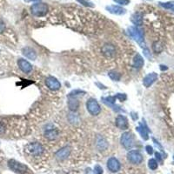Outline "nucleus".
I'll return each instance as SVG.
<instances>
[{"label": "nucleus", "instance_id": "nucleus-1", "mask_svg": "<svg viewBox=\"0 0 174 174\" xmlns=\"http://www.w3.org/2000/svg\"><path fill=\"white\" fill-rule=\"evenodd\" d=\"M25 151L31 157L39 158V157H41L44 154V146L40 143L33 142V143H30V144L26 145Z\"/></svg>", "mask_w": 174, "mask_h": 174}, {"label": "nucleus", "instance_id": "nucleus-2", "mask_svg": "<svg viewBox=\"0 0 174 174\" xmlns=\"http://www.w3.org/2000/svg\"><path fill=\"white\" fill-rule=\"evenodd\" d=\"M86 108L87 111H89L93 116H97L101 112V108L100 106L96 99L94 98H90L86 102Z\"/></svg>", "mask_w": 174, "mask_h": 174}, {"label": "nucleus", "instance_id": "nucleus-3", "mask_svg": "<svg viewBox=\"0 0 174 174\" xmlns=\"http://www.w3.org/2000/svg\"><path fill=\"white\" fill-rule=\"evenodd\" d=\"M8 165L10 169L13 170L16 172H19L20 174H27L29 170L27 168V166H25L24 164H21L19 162L16 161V160H11L8 162Z\"/></svg>", "mask_w": 174, "mask_h": 174}, {"label": "nucleus", "instance_id": "nucleus-4", "mask_svg": "<svg viewBox=\"0 0 174 174\" xmlns=\"http://www.w3.org/2000/svg\"><path fill=\"white\" fill-rule=\"evenodd\" d=\"M101 52L103 56L106 58H113L116 56V47L111 44H106L105 45H103L101 48Z\"/></svg>", "mask_w": 174, "mask_h": 174}, {"label": "nucleus", "instance_id": "nucleus-5", "mask_svg": "<svg viewBox=\"0 0 174 174\" xmlns=\"http://www.w3.org/2000/svg\"><path fill=\"white\" fill-rule=\"evenodd\" d=\"M121 144L122 145L127 149L130 150V148L134 145V140H133V136L130 132H125L121 136Z\"/></svg>", "mask_w": 174, "mask_h": 174}, {"label": "nucleus", "instance_id": "nucleus-6", "mask_svg": "<svg viewBox=\"0 0 174 174\" xmlns=\"http://www.w3.org/2000/svg\"><path fill=\"white\" fill-rule=\"evenodd\" d=\"M129 162L133 164H139L143 162V156L138 151H130L127 154Z\"/></svg>", "mask_w": 174, "mask_h": 174}, {"label": "nucleus", "instance_id": "nucleus-7", "mask_svg": "<svg viewBox=\"0 0 174 174\" xmlns=\"http://www.w3.org/2000/svg\"><path fill=\"white\" fill-rule=\"evenodd\" d=\"M47 10L48 7L47 5L44 4H36V5H32L31 7V12L32 14L37 16V17H42L47 13Z\"/></svg>", "mask_w": 174, "mask_h": 174}, {"label": "nucleus", "instance_id": "nucleus-8", "mask_svg": "<svg viewBox=\"0 0 174 174\" xmlns=\"http://www.w3.org/2000/svg\"><path fill=\"white\" fill-rule=\"evenodd\" d=\"M45 85L52 91H58L61 87V84L57 78L53 77H49L45 79Z\"/></svg>", "mask_w": 174, "mask_h": 174}, {"label": "nucleus", "instance_id": "nucleus-9", "mask_svg": "<svg viewBox=\"0 0 174 174\" xmlns=\"http://www.w3.org/2000/svg\"><path fill=\"white\" fill-rule=\"evenodd\" d=\"M107 168L111 172H117L120 170L121 164L116 158H111L107 161Z\"/></svg>", "mask_w": 174, "mask_h": 174}, {"label": "nucleus", "instance_id": "nucleus-10", "mask_svg": "<svg viewBox=\"0 0 174 174\" xmlns=\"http://www.w3.org/2000/svg\"><path fill=\"white\" fill-rule=\"evenodd\" d=\"M18 64H19V69L24 73H30L32 71V65L26 61L25 59L23 58H19V61H18Z\"/></svg>", "mask_w": 174, "mask_h": 174}, {"label": "nucleus", "instance_id": "nucleus-11", "mask_svg": "<svg viewBox=\"0 0 174 174\" xmlns=\"http://www.w3.org/2000/svg\"><path fill=\"white\" fill-rule=\"evenodd\" d=\"M130 36L135 39L138 43L141 44L144 41V36H143V32L140 30L135 28V27H131L130 29Z\"/></svg>", "mask_w": 174, "mask_h": 174}, {"label": "nucleus", "instance_id": "nucleus-12", "mask_svg": "<svg viewBox=\"0 0 174 174\" xmlns=\"http://www.w3.org/2000/svg\"><path fill=\"white\" fill-rule=\"evenodd\" d=\"M116 126L121 130L128 129V121L126 117L123 115H118L116 118Z\"/></svg>", "mask_w": 174, "mask_h": 174}, {"label": "nucleus", "instance_id": "nucleus-13", "mask_svg": "<svg viewBox=\"0 0 174 174\" xmlns=\"http://www.w3.org/2000/svg\"><path fill=\"white\" fill-rule=\"evenodd\" d=\"M58 130L57 129L53 128V126H50L47 128V130L44 132V137L48 139V140H54L58 138Z\"/></svg>", "mask_w": 174, "mask_h": 174}, {"label": "nucleus", "instance_id": "nucleus-14", "mask_svg": "<svg viewBox=\"0 0 174 174\" xmlns=\"http://www.w3.org/2000/svg\"><path fill=\"white\" fill-rule=\"evenodd\" d=\"M158 78V75L156 73H150L148 74L146 77L144 78V81H143V84L145 87H150L153 83L157 80Z\"/></svg>", "mask_w": 174, "mask_h": 174}, {"label": "nucleus", "instance_id": "nucleus-15", "mask_svg": "<svg viewBox=\"0 0 174 174\" xmlns=\"http://www.w3.org/2000/svg\"><path fill=\"white\" fill-rule=\"evenodd\" d=\"M70 153H71V149L66 146V147H64L61 150L58 151V152L56 153V157H57L58 160H65V159H67Z\"/></svg>", "mask_w": 174, "mask_h": 174}, {"label": "nucleus", "instance_id": "nucleus-16", "mask_svg": "<svg viewBox=\"0 0 174 174\" xmlns=\"http://www.w3.org/2000/svg\"><path fill=\"white\" fill-rule=\"evenodd\" d=\"M79 105H80L79 101L77 100V98H75L74 97H70L69 100H68V107H69L70 111H77L78 108H79Z\"/></svg>", "mask_w": 174, "mask_h": 174}, {"label": "nucleus", "instance_id": "nucleus-17", "mask_svg": "<svg viewBox=\"0 0 174 174\" xmlns=\"http://www.w3.org/2000/svg\"><path fill=\"white\" fill-rule=\"evenodd\" d=\"M22 52H23L24 56H25V58L31 59V60H35L36 58H37L36 52L32 48H31V47H25V48L23 49Z\"/></svg>", "mask_w": 174, "mask_h": 174}, {"label": "nucleus", "instance_id": "nucleus-18", "mask_svg": "<svg viewBox=\"0 0 174 174\" xmlns=\"http://www.w3.org/2000/svg\"><path fill=\"white\" fill-rule=\"evenodd\" d=\"M144 59L143 58L141 57L139 54H137L134 58H133V66L135 68H138V69H139L141 68L143 65H144Z\"/></svg>", "mask_w": 174, "mask_h": 174}, {"label": "nucleus", "instance_id": "nucleus-19", "mask_svg": "<svg viewBox=\"0 0 174 174\" xmlns=\"http://www.w3.org/2000/svg\"><path fill=\"white\" fill-rule=\"evenodd\" d=\"M110 12L111 13H113V14H118V15H120V14H124L125 12H126V10H124L123 8H121V7H118V6H116V5H112V6H110V7H108L107 8Z\"/></svg>", "mask_w": 174, "mask_h": 174}, {"label": "nucleus", "instance_id": "nucleus-20", "mask_svg": "<svg viewBox=\"0 0 174 174\" xmlns=\"http://www.w3.org/2000/svg\"><path fill=\"white\" fill-rule=\"evenodd\" d=\"M137 130L140 133L141 137L144 139H145V140H147L148 139V132H147V130L145 129L144 126H142V125H140L139 126H138L137 127Z\"/></svg>", "mask_w": 174, "mask_h": 174}, {"label": "nucleus", "instance_id": "nucleus-21", "mask_svg": "<svg viewBox=\"0 0 174 174\" xmlns=\"http://www.w3.org/2000/svg\"><path fill=\"white\" fill-rule=\"evenodd\" d=\"M163 44L161 43L160 41H155L154 43L152 44V49H153V52L156 53H160L162 52L163 50Z\"/></svg>", "mask_w": 174, "mask_h": 174}, {"label": "nucleus", "instance_id": "nucleus-22", "mask_svg": "<svg viewBox=\"0 0 174 174\" xmlns=\"http://www.w3.org/2000/svg\"><path fill=\"white\" fill-rule=\"evenodd\" d=\"M131 21L136 25H141V24H143V19H142V17L139 15V13H136L135 15H133L132 18H131Z\"/></svg>", "mask_w": 174, "mask_h": 174}, {"label": "nucleus", "instance_id": "nucleus-23", "mask_svg": "<svg viewBox=\"0 0 174 174\" xmlns=\"http://www.w3.org/2000/svg\"><path fill=\"white\" fill-rule=\"evenodd\" d=\"M97 148H98L100 151H104L106 150V149H107L108 145H107V143L106 142V140H104L103 139H98L97 141Z\"/></svg>", "mask_w": 174, "mask_h": 174}, {"label": "nucleus", "instance_id": "nucleus-24", "mask_svg": "<svg viewBox=\"0 0 174 174\" xmlns=\"http://www.w3.org/2000/svg\"><path fill=\"white\" fill-rule=\"evenodd\" d=\"M109 77H111L112 80L114 81H119L121 79V74L120 73L117 72L116 71H111L108 73Z\"/></svg>", "mask_w": 174, "mask_h": 174}, {"label": "nucleus", "instance_id": "nucleus-25", "mask_svg": "<svg viewBox=\"0 0 174 174\" xmlns=\"http://www.w3.org/2000/svg\"><path fill=\"white\" fill-rule=\"evenodd\" d=\"M148 166L151 170H156L158 168V162L153 159H151L148 162Z\"/></svg>", "mask_w": 174, "mask_h": 174}, {"label": "nucleus", "instance_id": "nucleus-26", "mask_svg": "<svg viewBox=\"0 0 174 174\" xmlns=\"http://www.w3.org/2000/svg\"><path fill=\"white\" fill-rule=\"evenodd\" d=\"M94 172L95 174H103V168L99 164H97L94 167Z\"/></svg>", "mask_w": 174, "mask_h": 174}, {"label": "nucleus", "instance_id": "nucleus-27", "mask_svg": "<svg viewBox=\"0 0 174 174\" xmlns=\"http://www.w3.org/2000/svg\"><path fill=\"white\" fill-rule=\"evenodd\" d=\"M161 5L164 8H166V9H172V10H174V4H172V3H166V4L162 3Z\"/></svg>", "mask_w": 174, "mask_h": 174}, {"label": "nucleus", "instance_id": "nucleus-28", "mask_svg": "<svg viewBox=\"0 0 174 174\" xmlns=\"http://www.w3.org/2000/svg\"><path fill=\"white\" fill-rule=\"evenodd\" d=\"M116 98H118V100H120V101H124V100H126V94H121V93H118V94H117L116 96H115Z\"/></svg>", "mask_w": 174, "mask_h": 174}, {"label": "nucleus", "instance_id": "nucleus-29", "mask_svg": "<svg viewBox=\"0 0 174 174\" xmlns=\"http://www.w3.org/2000/svg\"><path fill=\"white\" fill-rule=\"evenodd\" d=\"M5 24L4 23V21L0 19V33H2L3 31H5Z\"/></svg>", "mask_w": 174, "mask_h": 174}, {"label": "nucleus", "instance_id": "nucleus-30", "mask_svg": "<svg viewBox=\"0 0 174 174\" xmlns=\"http://www.w3.org/2000/svg\"><path fill=\"white\" fill-rule=\"evenodd\" d=\"M145 150H146L148 154L151 155L153 153V149H152V147H151V145H147V146L145 147Z\"/></svg>", "mask_w": 174, "mask_h": 174}, {"label": "nucleus", "instance_id": "nucleus-31", "mask_svg": "<svg viewBox=\"0 0 174 174\" xmlns=\"http://www.w3.org/2000/svg\"><path fill=\"white\" fill-rule=\"evenodd\" d=\"M114 1L119 5H128L129 3V0H114Z\"/></svg>", "mask_w": 174, "mask_h": 174}, {"label": "nucleus", "instance_id": "nucleus-32", "mask_svg": "<svg viewBox=\"0 0 174 174\" xmlns=\"http://www.w3.org/2000/svg\"><path fill=\"white\" fill-rule=\"evenodd\" d=\"M155 156H156L157 160H159V161H162V158H161V155H160V152H156V153H155Z\"/></svg>", "mask_w": 174, "mask_h": 174}, {"label": "nucleus", "instance_id": "nucleus-33", "mask_svg": "<svg viewBox=\"0 0 174 174\" xmlns=\"http://www.w3.org/2000/svg\"><path fill=\"white\" fill-rule=\"evenodd\" d=\"M160 69H161L162 71H165V70H167V67H165L164 65H160Z\"/></svg>", "mask_w": 174, "mask_h": 174}, {"label": "nucleus", "instance_id": "nucleus-34", "mask_svg": "<svg viewBox=\"0 0 174 174\" xmlns=\"http://www.w3.org/2000/svg\"><path fill=\"white\" fill-rule=\"evenodd\" d=\"M173 159H174V157H173Z\"/></svg>", "mask_w": 174, "mask_h": 174}]
</instances>
